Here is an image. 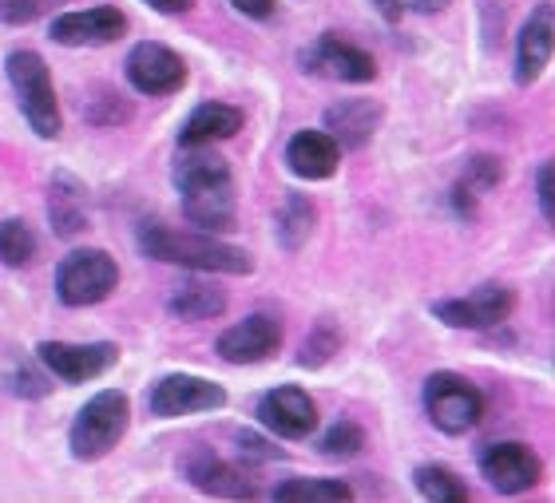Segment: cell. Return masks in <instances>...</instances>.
Here are the masks:
<instances>
[{
  "mask_svg": "<svg viewBox=\"0 0 555 503\" xmlns=\"http://www.w3.org/2000/svg\"><path fill=\"white\" fill-rule=\"evenodd\" d=\"M171 179L191 227H203L207 234L234 230V179L222 155L210 147H186Z\"/></svg>",
  "mask_w": 555,
  "mask_h": 503,
  "instance_id": "1",
  "label": "cell"
},
{
  "mask_svg": "<svg viewBox=\"0 0 555 503\" xmlns=\"http://www.w3.org/2000/svg\"><path fill=\"white\" fill-rule=\"evenodd\" d=\"M139 250L167 266H186L195 274H234L243 278L255 270V258L243 246L215 238V234H183L163 222H143L139 227Z\"/></svg>",
  "mask_w": 555,
  "mask_h": 503,
  "instance_id": "2",
  "label": "cell"
},
{
  "mask_svg": "<svg viewBox=\"0 0 555 503\" xmlns=\"http://www.w3.org/2000/svg\"><path fill=\"white\" fill-rule=\"evenodd\" d=\"M131 424V401L119 389L95 392L72 421L68 448L76 460H104L124 440Z\"/></svg>",
  "mask_w": 555,
  "mask_h": 503,
  "instance_id": "3",
  "label": "cell"
},
{
  "mask_svg": "<svg viewBox=\"0 0 555 503\" xmlns=\"http://www.w3.org/2000/svg\"><path fill=\"white\" fill-rule=\"evenodd\" d=\"M9 83L16 92L24 119L40 139H56L60 127H64V115H60V100L56 88H52V72L36 52L28 48H16L9 56Z\"/></svg>",
  "mask_w": 555,
  "mask_h": 503,
  "instance_id": "4",
  "label": "cell"
},
{
  "mask_svg": "<svg viewBox=\"0 0 555 503\" xmlns=\"http://www.w3.org/2000/svg\"><path fill=\"white\" fill-rule=\"evenodd\" d=\"M425 412L444 436H464L485 416V392L461 373H433L425 381Z\"/></svg>",
  "mask_w": 555,
  "mask_h": 503,
  "instance_id": "5",
  "label": "cell"
},
{
  "mask_svg": "<svg viewBox=\"0 0 555 503\" xmlns=\"http://www.w3.org/2000/svg\"><path fill=\"white\" fill-rule=\"evenodd\" d=\"M119 286V266L107 250H72L56 270V298L72 309L100 306Z\"/></svg>",
  "mask_w": 555,
  "mask_h": 503,
  "instance_id": "6",
  "label": "cell"
},
{
  "mask_svg": "<svg viewBox=\"0 0 555 503\" xmlns=\"http://www.w3.org/2000/svg\"><path fill=\"white\" fill-rule=\"evenodd\" d=\"M36 361H40L56 381L83 385V381H95V377H104L107 369H116L119 345H112V341H40L36 345Z\"/></svg>",
  "mask_w": 555,
  "mask_h": 503,
  "instance_id": "7",
  "label": "cell"
},
{
  "mask_svg": "<svg viewBox=\"0 0 555 503\" xmlns=\"http://www.w3.org/2000/svg\"><path fill=\"white\" fill-rule=\"evenodd\" d=\"M222 404H227V389L207 377H191V373H171L147 392V409L159 421L191 416V412H215Z\"/></svg>",
  "mask_w": 555,
  "mask_h": 503,
  "instance_id": "8",
  "label": "cell"
},
{
  "mask_svg": "<svg viewBox=\"0 0 555 503\" xmlns=\"http://www.w3.org/2000/svg\"><path fill=\"white\" fill-rule=\"evenodd\" d=\"M124 68H128V83L143 95H171L186 83V60L155 40L131 48Z\"/></svg>",
  "mask_w": 555,
  "mask_h": 503,
  "instance_id": "9",
  "label": "cell"
},
{
  "mask_svg": "<svg viewBox=\"0 0 555 503\" xmlns=\"http://www.w3.org/2000/svg\"><path fill=\"white\" fill-rule=\"evenodd\" d=\"M512 298L508 286H500V282H488V286L473 289L468 298H444V301H433V313H437L444 325L452 330H492L500 321H508Z\"/></svg>",
  "mask_w": 555,
  "mask_h": 503,
  "instance_id": "10",
  "label": "cell"
},
{
  "mask_svg": "<svg viewBox=\"0 0 555 503\" xmlns=\"http://www.w3.org/2000/svg\"><path fill=\"white\" fill-rule=\"evenodd\" d=\"M480 476L492 483V492L520 495L528 488H535V480H540V456L528 444H520V440L488 444L480 452Z\"/></svg>",
  "mask_w": 555,
  "mask_h": 503,
  "instance_id": "11",
  "label": "cell"
},
{
  "mask_svg": "<svg viewBox=\"0 0 555 503\" xmlns=\"http://www.w3.org/2000/svg\"><path fill=\"white\" fill-rule=\"evenodd\" d=\"M301 72H313V76H330V80H341V83H370L377 80V60L370 52H361V48L346 44L341 36L325 33L318 36V44L310 52H301Z\"/></svg>",
  "mask_w": 555,
  "mask_h": 503,
  "instance_id": "12",
  "label": "cell"
},
{
  "mask_svg": "<svg viewBox=\"0 0 555 503\" xmlns=\"http://www.w3.org/2000/svg\"><path fill=\"white\" fill-rule=\"evenodd\" d=\"M282 349V325L270 313H250L246 321L231 325L227 333H219L215 341V353L231 365H258Z\"/></svg>",
  "mask_w": 555,
  "mask_h": 503,
  "instance_id": "13",
  "label": "cell"
},
{
  "mask_svg": "<svg viewBox=\"0 0 555 503\" xmlns=\"http://www.w3.org/2000/svg\"><path fill=\"white\" fill-rule=\"evenodd\" d=\"M258 421L282 440H306L318 428V404L298 385H278L258 401Z\"/></svg>",
  "mask_w": 555,
  "mask_h": 503,
  "instance_id": "14",
  "label": "cell"
},
{
  "mask_svg": "<svg viewBox=\"0 0 555 503\" xmlns=\"http://www.w3.org/2000/svg\"><path fill=\"white\" fill-rule=\"evenodd\" d=\"M186 480L195 483L198 492L219 495V500H250L255 495V483H250V472L243 464H231V460L215 456V452H195V456L183 464Z\"/></svg>",
  "mask_w": 555,
  "mask_h": 503,
  "instance_id": "15",
  "label": "cell"
},
{
  "mask_svg": "<svg viewBox=\"0 0 555 503\" xmlns=\"http://www.w3.org/2000/svg\"><path fill=\"white\" fill-rule=\"evenodd\" d=\"M128 28V16L119 9H88V12H64L52 21V40L68 48L88 44H112Z\"/></svg>",
  "mask_w": 555,
  "mask_h": 503,
  "instance_id": "16",
  "label": "cell"
},
{
  "mask_svg": "<svg viewBox=\"0 0 555 503\" xmlns=\"http://www.w3.org/2000/svg\"><path fill=\"white\" fill-rule=\"evenodd\" d=\"M555 44V12L552 4H540V9L524 21L520 40H516V83H535L544 76L547 60H552Z\"/></svg>",
  "mask_w": 555,
  "mask_h": 503,
  "instance_id": "17",
  "label": "cell"
},
{
  "mask_svg": "<svg viewBox=\"0 0 555 503\" xmlns=\"http://www.w3.org/2000/svg\"><path fill=\"white\" fill-rule=\"evenodd\" d=\"M286 163L298 179L318 183V179H330L337 171L341 147H337V139L330 131H298L286 143Z\"/></svg>",
  "mask_w": 555,
  "mask_h": 503,
  "instance_id": "18",
  "label": "cell"
},
{
  "mask_svg": "<svg viewBox=\"0 0 555 503\" xmlns=\"http://www.w3.org/2000/svg\"><path fill=\"white\" fill-rule=\"evenodd\" d=\"M382 124V103L341 100L325 112V131L337 139V147H365Z\"/></svg>",
  "mask_w": 555,
  "mask_h": 503,
  "instance_id": "19",
  "label": "cell"
},
{
  "mask_svg": "<svg viewBox=\"0 0 555 503\" xmlns=\"http://www.w3.org/2000/svg\"><path fill=\"white\" fill-rule=\"evenodd\" d=\"M243 131V112L231 103H198L183 124V147H215L222 139H234Z\"/></svg>",
  "mask_w": 555,
  "mask_h": 503,
  "instance_id": "20",
  "label": "cell"
},
{
  "mask_svg": "<svg viewBox=\"0 0 555 503\" xmlns=\"http://www.w3.org/2000/svg\"><path fill=\"white\" fill-rule=\"evenodd\" d=\"M48 218H52V230L60 238H76L88 230V191H83L72 175H56L52 179V195H48Z\"/></svg>",
  "mask_w": 555,
  "mask_h": 503,
  "instance_id": "21",
  "label": "cell"
},
{
  "mask_svg": "<svg viewBox=\"0 0 555 503\" xmlns=\"http://www.w3.org/2000/svg\"><path fill=\"white\" fill-rule=\"evenodd\" d=\"M222 309H227V294L215 282H198V278L175 286L171 298H167V313L179 321H210L219 318Z\"/></svg>",
  "mask_w": 555,
  "mask_h": 503,
  "instance_id": "22",
  "label": "cell"
},
{
  "mask_svg": "<svg viewBox=\"0 0 555 503\" xmlns=\"http://www.w3.org/2000/svg\"><path fill=\"white\" fill-rule=\"evenodd\" d=\"M274 500H282V503H346V500H353V488H349L346 480H301V476H294V480L278 483Z\"/></svg>",
  "mask_w": 555,
  "mask_h": 503,
  "instance_id": "23",
  "label": "cell"
},
{
  "mask_svg": "<svg viewBox=\"0 0 555 503\" xmlns=\"http://www.w3.org/2000/svg\"><path fill=\"white\" fill-rule=\"evenodd\" d=\"M313 218H318V210H313L310 198L289 195L286 206L278 210V242H282L289 254L301 250V246H306V238H310V230H313Z\"/></svg>",
  "mask_w": 555,
  "mask_h": 503,
  "instance_id": "24",
  "label": "cell"
},
{
  "mask_svg": "<svg viewBox=\"0 0 555 503\" xmlns=\"http://www.w3.org/2000/svg\"><path fill=\"white\" fill-rule=\"evenodd\" d=\"M413 483H416V492L433 503H464L468 500L464 480L452 468H444V464H421V468L413 472Z\"/></svg>",
  "mask_w": 555,
  "mask_h": 503,
  "instance_id": "25",
  "label": "cell"
},
{
  "mask_svg": "<svg viewBox=\"0 0 555 503\" xmlns=\"http://www.w3.org/2000/svg\"><path fill=\"white\" fill-rule=\"evenodd\" d=\"M40 250V242H36L33 227L24 222V218H4L0 222V262L12 266V270H21L28 266Z\"/></svg>",
  "mask_w": 555,
  "mask_h": 503,
  "instance_id": "26",
  "label": "cell"
},
{
  "mask_svg": "<svg viewBox=\"0 0 555 503\" xmlns=\"http://www.w3.org/2000/svg\"><path fill=\"white\" fill-rule=\"evenodd\" d=\"M361 448H365V433H361V424H353V421L330 424V433L322 436V456H330V460L358 456Z\"/></svg>",
  "mask_w": 555,
  "mask_h": 503,
  "instance_id": "27",
  "label": "cell"
},
{
  "mask_svg": "<svg viewBox=\"0 0 555 503\" xmlns=\"http://www.w3.org/2000/svg\"><path fill=\"white\" fill-rule=\"evenodd\" d=\"M337 349H341V337H337V330L330 325V321H322V325H318V330H313L310 337L301 341L298 365L301 369H318V365H325V361H330Z\"/></svg>",
  "mask_w": 555,
  "mask_h": 503,
  "instance_id": "28",
  "label": "cell"
},
{
  "mask_svg": "<svg viewBox=\"0 0 555 503\" xmlns=\"http://www.w3.org/2000/svg\"><path fill=\"white\" fill-rule=\"evenodd\" d=\"M4 389H9L12 397H24V401H40V397H48L52 385H48V377L40 369L21 361V365H12L9 373H4Z\"/></svg>",
  "mask_w": 555,
  "mask_h": 503,
  "instance_id": "29",
  "label": "cell"
},
{
  "mask_svg": "<svg viewBox=\"0 0 555 503\" xmlns=\"http://www.w3.org/2000/svg\"><path fill=\"white\" fill-rule=\"evenodd\" d=\"M504 179V167H500L496 155H476V159H468V167H464V183L468 191H492V186Z\"/></svg>",
  "mask_w": 555,
  "mask_h": 503,
  "instance_id": "30",
  "label": "cell"
},
{
  "mask_svg": "<svg viewBox=\"0 0 555 503\" xmlns=\"http://www.w3.org/2000/svg\"><path fill=\"white\" fill-rule=\"evenodd\" d=\"M36 16H40V0H0L4 24H33Z\"/></svg>",
  "mask_w": 555,
  "mask_h": 503,
  "instance_id": "31",
  "label": "cell"
},
{
  "mask_svg": "<svg viewBox=\"0 0 555 503\" xmlns=\"http://www.w3.org/2000/svg\"><path fill=\"white\" fill-rule=\"evenodd\" d=\"M552 163H540L535 167V198H540V210H544L547 222H555V191H552Z\"/></svg>",
  "mask_w": 555,
  "mask_h": 503,
  "instance_id": "32",
  "label": "cell"
},
{
  "mask_svg": "<svg viewBox=\"0 0 555 503\" xmlns=\"http://www.w3.org/2000/svg\"><path fill=\"white\" fill-rule=\"evenodd\" d=\"M234 440H238V448H243V456H258V460H278V456H282L270 440H262V436H255V433H234Z\"/></svg>",
  "mask_w": 555,
  "mask_h": 503,
  "instance_id": "33",
  "label": "cell"
},
{
  "mask_svg": "<svg viewBox=\"0 0 555 503\" xmlns=\"http://www.w3.org/2000/svg\"><path fill=\"white\" fill-rule=\"evenodd\" d=\"M231 4L243 12V16H250V21H267L278 9V0H231Z\"/></svg>",
  "mask_w": 555,
  "mask_h": 503,
  "instance_id": "34",
  "label": "cell"
},
{
  "mask_svg": "<svg viewBox=\"0 0 555 503\" xmlns=\"http://www.w3.org/2000/svg\"><path fill=\"white\" fill-rule=\"evenodd\" d=\"M373 9L382 12L385 21L393 24V21H401V12H405V0H370Z\"/></svg>",
  "mask_w": 555,
  "mask_h": 503,
  "instance_id": "35",
  "label": "cell"
},
{
  "mask_svg": "<svg viewBox=\"0 0 555 503\" xmlns=\"http://www.w3.org/2000/svg\"><path fill=\"white\" fill-rule=\"evenodd\" d=\"M151 9H159V12H186L195 0H147Z\"/></svg>",
  "mask_w": 555,
  "mask_h": 503,
  "instance_id": "36",
  "label": "cell"
},
{
  "mask_svg": "<svg viewBox=\"0 0 555 503\" xmlns=\"http://www.w3.org/2000/svg\"><path fill=\"white\" fill-rule=\"evenodd\" d=\"M416 12H444L449 9V0H409Z\"/></svg>",
  "mask_w": 555,
  "mask_h": 503,
  "instance_id": "37",
  "label": "cell"
}]
</instances>
